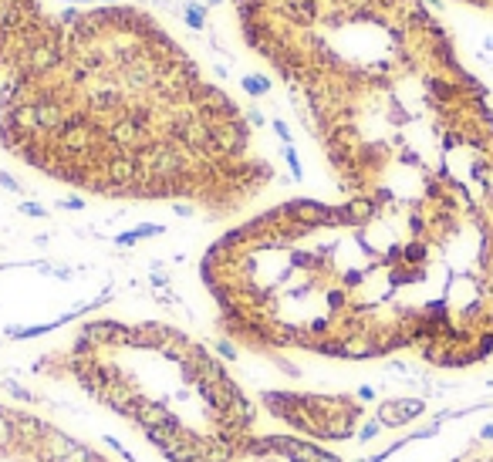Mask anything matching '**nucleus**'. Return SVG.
I'll return each instance as SVG.
<instances>
[{"mask_svg": "<svg viewBox=\"0 0 493 462\" xmlns=\"http://www.w3.org/2000/svg\"><path fill=\"white\" fill-rule=\"evenodd\" d=\"M0 462H118L31 409L0 401Z\"/></svg>", "mask_w": 493, "mask_h": 462, "instance_id": "obj_5", "label": "nucleus"}, {"mask_svg": "<svg viewBox=\"0 0 493 462\" xmlns=\"http://www.w3.org/2000/svg\"><path fill=\"white\" fill-rule=\"evenodd\" d=\"M260 405L284 432L318 446L348 442L365 419L362 405L338 392H267Z\"/></svg>", "mask_w": 493, "mask_h": 462, "instance_id": "obj_4", "label": "nucleus"}, {"mask_svg": "<svg viewBox=\"0 0 493 462\" xmlns=\"http://www.w3.org/2000/svg\"><path fill=\"white\" fill-rule=\"evenodd\" d=\"M0 145L98 199L186 203L227 219L274 169L240 105L135 7L51 14L0 88Z\"/></svg>", "mask_w": 493, "mask_h": 462, "instance_id": "obj_2", "label": "nucleus"}, {"mask_svg": "<svg viewBox=\"0 0 493 462\" xmlns=\"http://www.w3.org/2000/svg\"><path fill=\"white\" fill-rule=\"evenodd\" d=\"M460 4H469V7H480V11L493 14V0H460Z\"/></svg>", "mask_w": 493, "mask_h": 462, "instance_id": "obj_8", "label": "nucleus"}, {"mask_svg": "<svg viewBox=\"0 0 493 462\" xmlns=\"http://www.w3.org/2000/svg\"><path fill=\"white\" fill-rule=\"evenodd\" d=\"M48 17L41 0H0V81L24 61Z\"/></svg>", "mask_w": 493, "mask_h": 462, "instance_id": "obj_7", "label": "nucleus"}, {"mask_svg": "<svg viewBox=\"0 0 493 462\" xmlns=\"http://www.w3.org/2000/svg\"><path fill=\"white\" fill-rule=\"evenodd\" d=\"M385 462H493V401L432 425Z\"/></svg>", "mask_w": 493, "mask_h": 462, "instance_id": "obj_6", "label": "nucleus"}, {"mask_svg": "<svg viewBox=\"0 0 493 462\" xmlns=\"http://www.w3.org/2000/svg\"><path fill=\"white\" fill-rule=\"evenodd\" d=\"M44 372L112 411L166 462H345L284 429L199 337L159 321H91Z\"/></svg>", "mask_w": 493, "mask_h": 462, "instance_id": "obj_3", "label": "nucleus"}, {"mask_svg": "<svg viewBox=\"0 0 493 462\" xmlns=\"http://www.w3.org/2000/svg\"><path fill=\"white\" fill-rule=\"evenodd\" d=\"M338 199L277 219L372 361H493V102L422 0H234Z\"/></svg>", "mask_w": 493, "mask_h": 462, "instance_id": "obj_1", "label": "nucleus"}]
</instances>
